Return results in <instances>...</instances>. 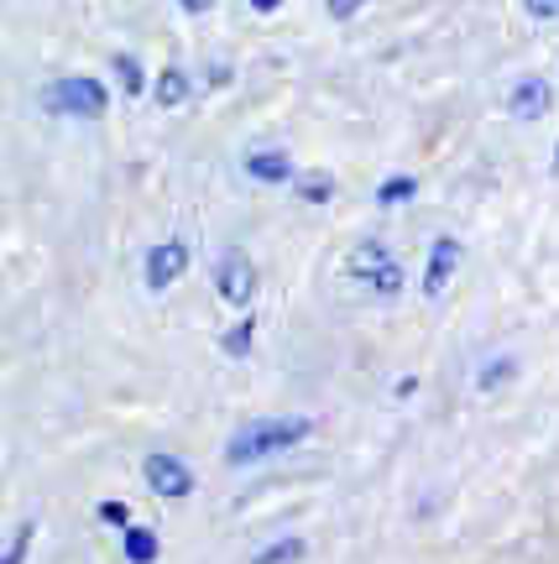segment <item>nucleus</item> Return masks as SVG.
<instances>
[{
    "label": "nucleus",
    "mask_w": 559,
    "mask_h": 564,
    "mask_svg": "<svg viewBox=\"0 0 559 564\" xmlns=\"http://www.w3.org/2000/svg\"><path fill=\"white\" fill-rule=\"evenodd\" d=\"M257 288H261V272L246 251H225L221 262H215V293H221L230 308H251Z\"/></svg>",
    "instance_id": "20e7f679"
},
{
    "label": "nucleus",
    "mask_w": 559,
    "mask_h": 564,
    "mask_svg": "<svg viewBox=\"0 0 559 564\" xmlns=\"http://www.w3.org/2000/svg\"><path fill=\"white\" fill-rule=\"evenodd\" d=\"M37 512L32 518H21L17 528H11V539H6V554H0V564H26V554H32V544H37Z\"/></svg>",
    "instance_id": "ddd939ff"
},
{
    "label": "nucleus",
    "mask_w": 559,
    "mask_h": 564,
    "mask_svg": "<svg viewBox=\"0 0 559 564\" xmlns=\"http://www.w3.org/2000/svg\"><path fill=\"white\" fill-rule=\"evenodd\" d=\"M518 377V361L513 356H497V361H481L476 371V392H502V387Z\"/></svg>",
    "instance_id": "dca6fc26"
},
{
    "label": "nucleus",
    "mask_w": 559,
    "mask_h": 564,
    "mask_svg": "<svg viewBox=\"0 0 559 564\" xmlns=\"http://www.w3.org/2000/svg\"><path fill=\"white\" fill-rule=\"evenodd\" d=\"M251 6H257V11H278L282 0H251Z\"/></svg>",
    "instance_id": "393cba45"
},
{
    "label": "nucleus",
    "mask_w": 559,
    "mask_h": 564,
    "mask_svg": "<svg viewBox=\"0 0 559 564\" xmlns=\"http://www.w3.org/2000/svg\"><path fill=\"white\" fill-rule=\"evenodd\" d=\"M189 89H194V84H189V74H183V68H162L158 79H152V100H158L162 110H173V105L189 100Z\"/></svg>",
    "instance_id": "f8f14e48"
},
{
    "label": "nucleus",
    "mask_w": 559,
    "mask_h": 564,
    "mask_svg": "<svg viewBox=\"0 0 559 564\" xmlns=\"http://www.w3.org/2000/svg\"><path fill=\"white\" fill-rule=\"evenodd\" d=\"M293 194H299L303 204H330L335 199V178H330V173H299V178H293Z\"/></svg>",
    "instance_id": "f3484780"
},
{
    "label": "nucleus",
    "mask_w": 559,
    "mask_h": 564,
    "mask_svg": "<svg viewBox=\"0 0 559 564\" xmlns=\"http://www.w3.org/2000/svg\"><path fill=\"white\" fill-rule=\"evenodd\" d=\"M183 11H189V17H200V11H209V6H215V0H179Z\"/></svg>",
    "instance_id": "b1692460"
},
{
    "label": "nucleus",
    "mask_w": 559,
    "mask_h": 564,
    "mask_svg": "<svg viewBox=\"0 0 559 564\" xmlns=\"http://www.w3.org/2000/svg\"><path fill=\"white\" fill-rule=\"evenodd\" d=\"M141 486L158 497V502H183V497H194V465L183 460V455H168V449H152L147 460H141Z\"/></svg>",
    "instance_id": "7ed1b4c3"
},
{
    "label": "nucleus",
    "mask_w": 559,
    "mask_h": 564,
    "mask_svg": "<svg viewBox=\"0 0 559 564\" xmlns=\"http://www.w3.org/2000/svg\"><path fill=\"white\" fill-rule=\"evenodd\" d=\"M460 272V241L455 236H440V241L429 246V262H423V299H444V288L455 282Z\"/></svg>",
    "instance_id": "423d86ee"
},
{
    "label": "nucleus",
    "mask_w": 559,
    "mask_h": 564,
    "mask_svg": "<svg viewBox=\"0 0 559 564\" xmlns=\"http://www.w3.org/2000/svg\"><path fill=\"white\" fill-rule=\"evenodd\" d=\"M324 6H330V17H335V21H351L366 0H324Z\"/></svg>",
    "instance_id": "412c9836"
},
{
    "label": "nucleus",
    "mask_w": 559,
    "mask_h": 564,
    "mask_svg": "<svg viewBox=\"0 0 559 564\" xmlns=\"http://www.w3.org/2000/svg\"><path fill=\"white\" fill-rule=\"evenodd\" d=\"M555 110V89H549V79H518L513 84V95H507V116L513 121H544Z\"/></svg>",
    "instance_id": "0eeeda50"
},
{
    "label": "nucleus",
    "mask_w": 559,
    "mask_h": 564,
    "mask_svg": "<svg viewBox=\"0 0 559 564\" xmlns=\"http://www.w3.org/2000/svg\"><path fill=\"white\" fill-rule=\"evenodd\" d=\"M549 167H555V178H559V141H555V162H549Z\"/></svg>",
    "instance_id": "a878e982"
},
{
    "label": "nucleus",
    "mask_w": 559,
    "mask_h": 564,
    "mask_svg": "<svg viewBox=\"0 0 559 564\" xmlns=\"http://www.w3.org/2000/svg\"><path fill=\"white\" fill-rule=\"evenodd\" d=\"M534 17H559V0H528Z\"/></svg>",
    "instance_id": "4be33fe9"
},
{
    "label": "nucleus",
    "mask_w": 559,
    "mask_h": 564,
    "mask_svg": "<svg viewBox=\"0 0 559 564\" xmlns=\"http://www.w3.org/2000/svg\"><path fill=\"white\" fill-rule=\"evenodd\" d=\"M299 560H309V539H299V533H282V539H272V544H261L251 554V564H299Z\"/></svg>",
    "instance_id": "9b49d317"
},
{
    "label": "nucleus",
    "mask_w": 559,
    "mask_h": 564,
    "mask_svg": "<svg viewBox=\"0 0 559 564\" xmlns=\"http://www.w3.org/2000/svg\"><path fill=\"white\" fill-rule=\"evenodd\" d=\"M110 68H116V79H120V89H126V95H141V89H147V79H141V63L131 58V53H116V63H110Z\"/></svg>",
    "instance_id": "aec40b11"
},
{
    "label": "nucleus",
    "mask_w": 559,
    "mask_h": 564,
    "mask_svg": "<svg viewBox=\"0 0 559 564\" xmlns=\"http://www.w3.org/2000/svg\"><path fill=\"white\" fill-rule=\"evenodd\" d=\"M402 282H408V272H402V262H393V267H381L377 278L366 282V293H372V299H398Z\"/></svg>",
    "instance_id": "6ab92c4d"
},
{
    "label": "nucleus",
    "mask_w": 559,
    "mask_h": 564,
    "mask_svg": "<svg viewBox=\"0 0 559 564\" xmlns=\"http://www.w3.org/2000/svg\"><path fill=\"white\" fill-rule=\"evenodd\" d=\"M251 345H257V319L246 314V319H236L230 329L221 335V350L230 356V361H240V356H251Z\"/></svg>",
    "instance_id": "2eb2a0df"
},
{
    "label": "nucleus",
    "mask_w": 559,
    "mask_h": 564,
    "mask_svg": "<svg viewBox=\"0 0 559 564\" xmlns=\"http://www.w3.org/2000/svg\"><path fill=\"white\" fill-rule=\"evenodd\" d=\"M314 434V419H303V413H267V419H246L225 440V465L240 470V465H261L272 460V455H288V449H299L303 440Z\"/></svg>",
    "instance_id": "f257e3e1"
},
{
    "label": "nucleus",
    "mask_w": 559,
    "mask_h": 564,
    "mask_svg": "<svg viewBox=\"0 0 559 564\" xmlns=\"http://www.w3.org/2000/svg\"><path fill=\"white\" fill-rule=\"evenodd\" d=\"M246 178H257V183H293V178H299V167L288 162V152H251V158H246Z\"/></svg>",
    "instance_id": "9d476101"
},
{
    "label": "nucleus",
    "mask_w": 559,
    "mask_h": 564,
    "mask_svg": "<svg viewBox=\"0 0 559 564\" xmlns=\"http://www.w3.org/2000/svg\"><path fill=\"white\" fill-rule=\"evenodd\" d=\"M42 110L47 116H74V121H100L110 110V95H105L100 79H53L42 89Z\"/></svg>",
    "instance_id": "f03ea898"
},
{
    "label": "nucleus",
    "mask_w": 559,
    "mask_h": 564,
    "mask_svg": "<svg viewBox=\"0 0 559 564\" xmlns=\"http://www.w3.org/2000/svg\"><path fill=\"white\" fill-rule=\"evenodd\" d=\"M413 199H419V178H413V173H393V178L377 188L381 209H398V204H413Z\"/></svg>",
    "instance_id": "4468645a"
},
{
    "label": "nucleus",
    "mask_w": 559,
    "mask_h": 564,
    "mask_svg": "<svg viewBox=\"0 0 559 564\" xmlns=\"http://www.w3.org/2000/svg\"><path fill=\"white\" fill-rule=\"evenodd\" d=\"M95 518H100L110 533H126V528L137 523V512H131V502H116V497H105V502H95Z\"/></svg>",
    "instance_id": "a211bd4d"
},
{
    "label": "nucleus",
    "mask_w": 559,
    "mask_h": 564,
    "mask_svg": "<svg viewBox=\"0 0 559 564\" xmlns=\"http://www.w3.org/2000/svg\"><path fill=\"white\" fill-rule=\"evenodd\" d=\"M120 560L126 564H158L162 560V533L147 523H131L120 533Z\"/></svg>",
    "instance_id": "1a4fd4ad"
},
{
    "label": "nucleus",
    "mask_w": 559,
    "mask_h": 564,
    "mask_svg": "<svg viewBox=\"0 0 559 564\" xmlns=\"http://www.w3.org/2000/svg\"><path fill=\"white\" fill-rule=\"evenodd\" d=\"M183 272H189V246L183 241L152 246V251H147V262H141V282H147V293H168Z\"/></svg>",
    "instance_id": "39448f33"
},
{
    "label": "nucleus",
    "mask_w": 559,
    "mask_h": 564,
    "mask_svg": "<svg viewBox=\"0 0 559 564\" xmlns=\"http://www.w3.org/2000/svg\"><path fill=\"white\" fill-rule=\"evenodd\" d=\"M393 262H398V257H393V251H387L381 241H361V246H351V257H345V278L366 288V282L381 272V267H393Z\"/></svg>",
    "instance_id": "6e6552de"
},
{
    "label": "nucleus",
    "mask_w": 559,
    "mask_h": 564,
    "mask_svg": "<svg viewBox=\"0 0 559 564\" xmlns=\"http://www.w3.org/2000/svg\"><path fill=\"white\" fill-rule=\"evenodd\" d=\"M413 392H419V382H413V377H402V382L393 387V398H398V403H408V398H413Z\"/></svg>",
    "instance_id": "5701e85b"
}]
</instances>
